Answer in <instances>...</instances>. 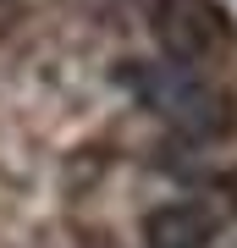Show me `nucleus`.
I'll use <instances>...</instances> for the list:
<instances>
[{"label": "nucleus", "mask_w": 237, "mask_h": 248, "mask_svg": "<svg viewBox=\"0 0 237 248\" xmlns=\"http://www.w3.org/2000/svg\"><path fill=\"white\" fill-rule=\"evenodd\" d=\"M132 94L149 105L166 127H176L188 143H221L237 133V99L215 78L188 66H127Z\"/></svg>", "instance_id": "1"}, {"label": "nucleus", "mask_w": 237, "mask_h": 248, "mask_svg": "<svg viewBox=\"0 0 237 248\" xmlns=\"http://www.w3.org/2000/svg\"><path fill=\"white\" fill-rule=\"evenodd\" d=\"M155 45L166 55V66H210L232 50V17L221 0H155L149 6Z\"/></svg>", "instance_id": "2"}, {"label": "nucleus", "mask_w": 237, "mask_h": 248, "mask_svg": "<svg viewBox=\"0 0 237 248\" xmlns=\"http://www.w3.org/2000/svg\"><path fill=\"white\" fill-rule=\"evenodd\" d=\"M215 232H221V221L193 199L155 204L143 215V248H215Z\"/></svg>", "instance_id": "3"}]
</instances>
